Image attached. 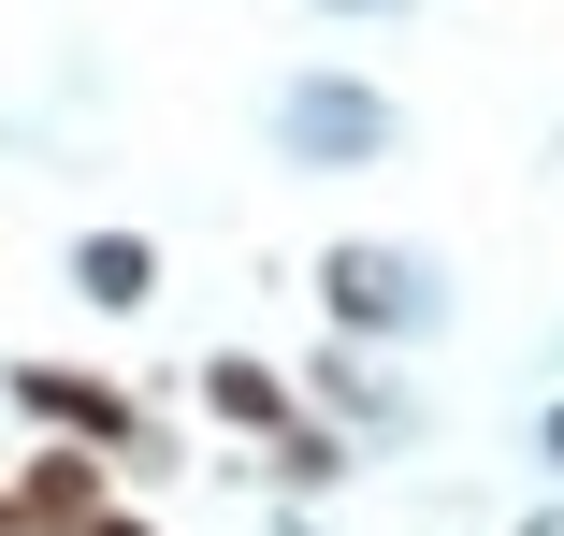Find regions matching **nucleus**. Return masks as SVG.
<instances>
[{"label":"nucleus","instance_id":"nucleus-10","mask_svg":"<svg viewBox=\"0 0 564 536\" xmlns=\"http://www.w3.org/2000/svg\"><path fill=\"white\" fill-rule=\"evenodd\" d=\"M333 15H391V0H333Z\"/></svg>","mask_w":564,"mask_h":536},{"label":"nucleus","instance_id":"nucleus-9","mask_svg":"<svg viewBox=\"0 0 564 536\" xmlns=\"http://www.w3.org/2000/svg\"><path fill=\"white\" fill-rule=\"evenodd\" d=\"M535 450H550V464H564V406H550V420H535Z\"/></svg>","mask_w":564,"mask_h":536},{"label":"nucleus","instance_id":"nucleus-5","mask_svg":"<svg viewBox=\"0 0 564 536\" xmlns=\"http://www.w3.org/2000/svg\"><path fill=\"white\" fill-rule=\"evenodd\" d=\"M203 420H217V436H290L304 392H290L261 349H217V363H203Z\"/></svg>","mask_w":564,"mask_h":536},{"label":"nucleus","instance_id":"nucleus-4","mask_svg":"<svg viewBox=\"0 0 564 536\" xmlns=\"http://www.w3.org/2000/svg\"><path fill=\"white\" fill-rule=\"evenodd\" d=\"M117 493H131L117 464H101V450H58V436L15 464V507H30V536H87V522L117 507Z\"/></svg>","mask_w":564,"mask_h":536},{"label":"nucleus","instance_id":"nucleus-1","mask_svg":"<svg viewBox=\"0 0 564 536\" xmlns=\"http://www.w3.org/2000/svg\"><path fill=\"white\" fill-rule=\"evenodd\" d=\"M0 406H30L58 450H101L117 479H145V464H174V436H160V406L131 392V377H87V363H15L0 377Z\"/></svg>","mask_w":564,"mask_h":536},{"label":"nucleus","instance_id":"nucleus-3","mask_svg":"<svg viewBox=\"0 0 564 536\" xmlns=\"http://www.w3.org/2000/svg\"><path fill=\"white\" fill-rule=\"evenodd\" d=\"M318 319H333V334H420V319H434V276L405 247H333L318 261Z\"/></svg>","mask_w":564,"mask_h":536},{"label":"nucleus","instance_id":"nucleus-8","mask_svg":"<svg viewBox=\"0 0 564 536\" xmlns=\"http://www.w3.org/2000/svg\"><path fill=\"white\" fill-rule=\"evenodd\" d=\"M0 536H30V507H15V479H0Z\"/></svg>","mask_w":564,"mask_h":536},{"label":"nucleus","instance_id":"nucleus-7","mask_svg":"<svg viewBox=\"0 0 564 536\" xmlns=\"http://www.w3.org/2000/svg\"><path fill=\"white\" fill-rule=\"evenodd\" d=\"M261 479H275V493H333V479H348V436H333V420L304 406L290 436H261Z\"/></svg>","mask_w":564,"mask_h":536},{"label":"nucleus","instance_id":"nucleus-6","mask_svg":"<svg viewBox=\"0 0 564 536\" xmlns=\"http://www.w3.org/2000/svg\"><path fill=\"white\" fill-rule=\"evenodd\" d=\"M73 290H87L101 319H131V304L160 290V247H145V233H73Z\"/></svg>","mask_w":564,"mask_h":536},{"label":"nucleus","instance_id":"nucleus-2","mask_svg":"<svg viewBox=\"0 0 564 536\" xmlns=\"http://www.w3.org/2000/svg\"><path fill=\"white\" fill-rule=\"evenodd\" d=\"M275 131H290V160H318V174H362V160H391V101H377L362 73H304V87L275 101Z\"/></svg>","mask_w":564,"mask_h":536}]
</instances>
